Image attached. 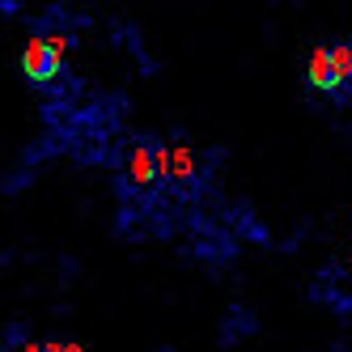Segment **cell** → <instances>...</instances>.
Masks as SVG:
<instances>
[{"label":"cell","mask_w":352,"mask_h":352,"mask_svg":"<svg viewBox=\"0 0 352 352\" xmlns=\"http://www.w3.org/2000/svg\"><path fill=\"white\" fill-rule=\"evenodd\" d=\"M331 77H336V94H340L344 81H352V47L348 43L331 47Z\"/></svg>","instance_id":"3"},{"label":"cell","mask_w":352,"mask_h":352,"mask_svg":"<svg viewBox=\"0 0 352 352\" xmlns=\"http://www.w3.org/2000/svg\"><path fill=\"white\" fill-rule=\"evenodd\" d=\"M26 352H47V344H26Z\"/></svg>","instance_id":"5"},{"label":"cell","mask_w":352,"mask_h":352,"mask_svg":"<svg viewBox=\"0 0 352 352\" xmlns=\"http://www.w3.org/2000/svg\"><path fill=\"white\" fill-rule=\"evenodd\" d=\"M21 68H26L30 81H52L60 72V43L56 38H34L21 56Z\"/></svg>","instance_id":"1"},{"label":"cell","mask_w":352,"mask_h":352,"mask_svg":"<svg viewBox=\"0 0 352 352\" xmlns=\"http://www.w3.org/2000/svg\"><path fill=\"white\" fill-rule=\"evenodd\" d=\"M310 81L318 89H331L336 94V77H331V47H318V52L310 56Z\"/></svg>","instance_id":"2"},{"label":"cell","mask_w":352,"mask_h":352,"mask_svg":"<svg viewBox=\"0 0 352 352\" xmlns=\"http://www.w3.org/2000/svg\"><path fill=\"white\" fill-rule=\"evenodd\" d=\"M132 174H136V183H153V162H148L144 148H136V157H132Z\"/></svg>","instance_id":"4"}]
</instances>
